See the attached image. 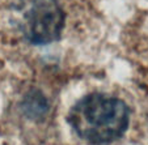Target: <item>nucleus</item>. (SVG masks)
<instances>
[{"instance_id": "obj_1", "label": "nucleus", "mask_w": 148, "mask_h": 145, "mask_svg": "<svg viewBox=\"0 0 148 145\" xmlns=\"http://www.w3.org/2000/svg\"><path fill=\"white\" fill-rule=\"evenodd\" d=\"M68 123L85 142L105 145L115 141L127 131L130 110L119 98L92 93L71 109Z\"/></svg>"}, {"instance_id": "obj_3", "label": "nucleus", "mask_w": 148, "mask_h": 145, "mask_svg": "<svg viewBox=\"0 0 148 145\" xmlns=\"http://www.w3.org/2000/svg\"><path fill=\"white\" fill-rule=\"evenodd\" d=\"M21 112L28 119L39 122L46 118L50 110L49 101L39 90H30L24 95L23 101L20 103Z\"/></svg>"}, {"instance_id": "obj_2", "label": "nucleus", "mask_w": 148, "mask_h": 145, "mask_svg": "<svg viewBox=\"0 0 148 145\" xmlns=\"http://www.w3.org/2000/svg\"><path fill=\"white\" fill-rule=\"evenodd\" d=\"M64 12L56 0H33L25 14V37L33 45H47L60 37Z\"/></svg>"}]
</instances>
